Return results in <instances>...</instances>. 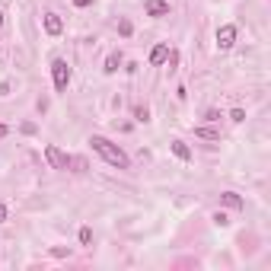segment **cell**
I'll return each mask as SVG.
<instances>
[{"instance_id":"1","label":"cell","mask_w":271,"mask_h":271,"mask_svg":"<svg viewBox=\"0 0 271 271\" xmlns=\"http://www.w3.org/2000/svg\"><path fill=\"white\" fill-rule=\"evenodd\" d=\"M90 144H93V150L102 156L106 163H112V166H118V169H128V156L121 153V147H115L112 141H106V137H90Z\"/></svg>"},{"instance_id":"2","label":"cell","mask_w":271,"mask_h":271,"mask_svg":"<svg viewBox=\"0 0 271 271\" xmlns=\"http://www.w3.org/2000/svg\"><path fill=\"white\" fill-rule=\"evenodd\" d=\"M51 77H55V90L64 93L67 83H71V67H67V61H51Z\"/></svg>"},{"instance_id":"3","label":"cell","mask_w":271,"mask_h":271,"mask_svg":"<svg viewBox=\"0 0 271 271\" xmlns=\"http://www.w3.org/2000/svg\"><path fill=\"white\" fill-rule=\"evenodd\" d=\"M45 160L51 163V169H67V166H71V160H67V153H61L55 144H48V147H45Z\"/></svg>"},{"instance_id":"4","label":"cell","mask_w":271,"mask_h":271,"mask_svg":"<svg viewBox=\"0 0 271 271\" xmlns=\"http://www.w3.org/2000/svg\"><path fill=\"white\" fill-rule=\"evenodd\" d=\"M233 42H236V26H220L217 29V48H233Z\"/></svg>"},{"instance_id":"5","label":"cell","mask_w":271,"mask_h":271,"mask_svg":"<svg viewBox=\"0 0 271 271\" xmlns=\"http://www.w3.org/2000/svg\"><path fill=\"white\" fill-rule=\"evenodd\" d=\"M144 10L150 16H166L169 13V4H166V0H144Z\"/></svg>"},{"instance_id":"6","label":"cell","mask_w":271,"mask_h":271,"mask_svg":"<svg viewBox=\"0 0 271 271\" xmlns=\"http://www.w3.org/2000/svg\"><path fill=\"white\" fill-rule=\"evenodd\" d=\"M61 29H64L61 16L58 13H45V32H48V36H61Z\"/></svg>"},{"instance_id":"7","label":"cell","mask_w":271,"mask_h":271,"mask_svg":"<svg viewBox=\"0 0 271 271\" xmlns=\"http://www.w3.org/2000/svg\"><path fill=\"white\" fill-rule=\"evenodd\" d=\"M166 58H169V48H166V45H156V48L150 51V64H153V67H160Z\"/></svg>"},{"instance_id":"8","label":"cell","mask_w":271,"mask_h":271,"mask_svg":"<svg viewBox=\"0 0 271 271\" xmlns=\"http://www.w3.org/2000/svg\"><path fill=\"white\" fill-rule=\"evenodd\" d=\"M220 201H223L226 207H236V211H239V207H242V198L236 195V191H223V195H220Z\"/></svg>"},{"instance_id":"9","label":"cell","mask_w":271,"mask_h":271,"mask_svg":"<svg viewBox=\"0 0 271 271\" xmlns=\"http://www.w3.org/2000/svg\"><path fill=\"white\" fill-rule=\"evenodd\" d=\"M195 137H204V141H220V131H217V128H195Z\"/></svg>"},{"instance_id":"10","label":"cell","mask_w":271,"mask_h":271,"mask_svg":"<svg viewBox=\"0 0 271 271\" xmlns=\"http://www.w3.org/2000/svg\"><path fill=\"white\" fill-rule=\"evenodd\" d=\"M118 67H121V55H118V51H112V55L106 58V74H115Z\"/></svg>"},{"instance_id":"11","label":"cell","mask_w":271,"mask_h":271,"mask_svg":"<svg viewBox=\"0 0 271 271\" xmlns=\"http://www.w3.org/2000/svg\"><path fill=\"white\" fill-rule=\"evenodd\" d=\"M172 153H176V156H179V160H185V163L191 160V150H188V147H185V144H182V141H172Z\"/></svg>"},{"instance_id":"12","label":"cell","mask_w":271,"mask_h":271,"mask_svg":"<svg viewBox=\"0 0 271 271\" xmlns=\"http://www.w3.org/2000/svg\"><path fill=\"white\" fill-rule=\"evenodd\" d=\"M134 118H137V121H150V109H147V106H137V109H134Z\"/></svg>"},{"instance_id":"13","label":"cell","mask_w":271,"mask_h":271,"mask_svg":"<svg viewBox=\"0 0 271 271\" xmlns=\"http://www.w3.org/2000/svg\"><path fill=\"white\" fill-rule=\"evenodd\" d=\"M118 32H121V36L128 39L131 32H134V26H131V20H121V23H118Z\"/></svg>"},{"instance_id":"14","label":"cell","mask_w":271,"mask_h":271,"mask_svg":"<svg viewBox=\"0 0 271 271\" xmlns=\"http://www.w3.org/2000/svg\"><path fill=\"white\" fill-rule=\"evenodd\" d=\"M80 242H83V246H90V242H93V230H90V226H83V230H80Z\"/></svg>"},{"instance_id":"15","label":"cell","mask_w":271,"mask_h":271,"mask_svg":"<svg viewBox=\"0 0 271 271\" xmlns=\"http://www.w3.org/2000/svg\"><path fill=\"white\" fill-rule=\"evenodd\" d=\"M214 223H217V226H226V223H230V217H226L223 211H217V214H214Z\"/></svg>"},{"instance_id":"16","label":"cell","mask_w":271,"mask_h":271,"mask_svg":"<svg viewBox=\"0 0 271 271\" xmlns=\"http://www.w3.org/2000/svg\"><path fill=\"white\" fill-rule=\"evenodd\" d=\"M230 118H233V121H246V112H242V109H233Z\"/></svg>"},{"instance_id":"17","label":"cell","mask_w":271,"mask_h":271,"mask_svg":"<svg viewBox=\"0 0 271 271\" xmlns=\"http://www.w3.org/2000/svg\"><path fill=\"white\" fill-rule=\"evenodd\" d=\"M7 220V204H0V223Z\"/></svg>"},{"instance_id":"18","label":"cell","mask_w":271,"mask_h":271,"mask_svg":"<svg viewBox=\"0 0 271 271\" xmlns=\"http://www.w3.org/2000/svg\"><path fill=\"white\" fill-rule=\"evenodd\" d=\"M93 0H74V7H90Z\"/></svg>"},{"instance_id":"19","label":"cell","mask_w":271,"mask_h":271,"mask_svg":"<svg viewBox=\"0 0 271 271\" xmlns=\"http://www.w3.org/2000/svg\"><path fill=\"white\" fill-rule=\"evenodd\" d=\"M7 134V125H0V137H4Z\"/></svg>"},{"instance_id":"20","label":"cell","mask_w":271,"mask_h":271,"mask_svg":"<svg viewBox=\"0 0 271 271\" xmlns=\"http://www.w3.org/2000/svg\"><path fill=\"white\" fill-rule=\"evenodd\" d=\"M0 26H4V13H0Z\"/></svg>"}]
</instances>
